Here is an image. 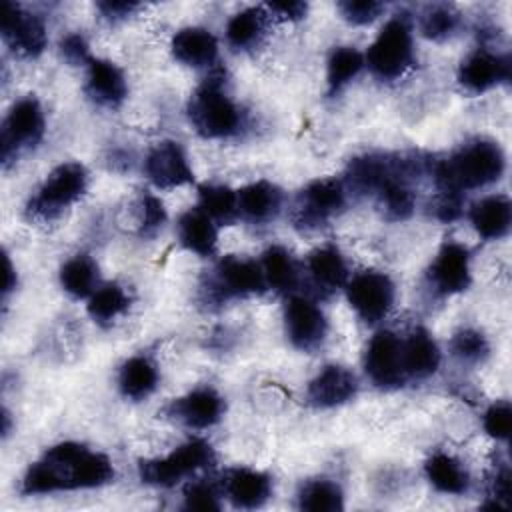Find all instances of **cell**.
Instances as JSON below:
<instances>
[{
	"instance_id": "cell-1",
	"label": "cell",
	"mask_w": 512,
	"mask_h": 512,
	"mask_svg": "<svg viewBox=\"0 0 512 512\" xmlns=\"http://www.w3.org/2000/svg\"><path fill=\"white\" fill-rule=\"evenodd\" d=\"M110 458L78 442L50 446L42 458L26 470L20 492L26 496L52 494L78 488H100L114 480Z\"/></svg>"
},
{
	"instance_id": "cell-2",
	"label": "cell",
	"mask_w": 512,
	"mask_h": 512,
	"mask_svg": "<svg viewBox=\"0 0 512 512\" xmlns=\"http://www.w3.org/2000/svg\"><path fill=\"white\" fill-rule=\"evenodd\" d=\"M506 158L498 142L476 138L462 144L450 158L432 168L438 190L460 192L488 186L504 174Z\"/></svg>"
},
{
	"instance_id": "cell-3",
	"label": "cell",
	"mask_w": 512,
	"mask_h": 512,
	"mask_svg": "<svg viewBox=\"0 0 512 512\" xmlns=\"http://www.w3.org/2000/svg\"><path fill=\"white\" fill-rule=\"evenodd\" d=\"M188 118L204 138H230L240 132L244 116L240 106L224 90V74L206 78L190 96Z\"/></svg>"
},
{
	"instance_id": "cell-4",
	"label": "cell",
	"mask_w": 512,
	"mask_h": 512,
	"mask_svg": "<svg viewBox=\"0 0 512 512\" xmlns=\"http://www.w3.org/2000/svg\"><path fill=\"white\" fill-rule=\"evenodd\" d=\"M88 188V170L80 162L58 164L26 204V216L36 222H50L78 202Z\"/></svg>"
},
{
	"instance_id": "cell-5",
	"label": "cell",
	"mask_w": 512,
	"mask_h": 512,
	"mask_svg": "<svg viewBox=\"0 0 512 512\" xmlns=\"http://www.w3.org/2000/svg\"><path fill=\"white\" fill-rule=\"evenodd\" d=\"M414 62L412 26L406 12L390 18L364 54V64L380 80L400 78Z\"/></svg>"
},
{
	"instance_id": "cell-6",
	"label": "cell",
	"mask_w": 512,
	"mask_h": 512,
	"mask_svg": "<svg viewBox=\"0 0 512 512\" xmlns=\"http://www.w3.org/2000/svg\"><path fill=\"white\" fill-rule=\"evenodd\" d=\"M214 460L216 456L210 442L202 438H192L164 458L142 460L138 464V474L140 480L148 486L170 488L176 486L180 480L196 474L198 470L212 466Z\"/></svg>"
},
{
	"instance_id": "cell-7",
	"label": "cell",
	"mask_w": 512,
	"mask_h": 512,
	"mask_svg": "<svg viewBox=\"0 0 512 512\" xmlns=\"http://www.w3.org/2000/svg\"><path fill=\"white\" fill-rule=\"evenodd\" d=\"M44 136V112L34 96L20 98L8 110L2 130H0V156L2 164L8 166L10 160L24 148L38 144Z\"/></svg>"
},
{
	"instance_id": "cell-8",
	"label": "cell",
	"mask_w": 512,
	"mask_h": 512,
	"mask_svg": "<svg viewBox=\"0 0 512 512\" xmlns=\"http://www.w3.org/2000/svg\"><path fill=\"white\" fill-rule=\"evenodd\" d=\"M346 206V188L336 178L312 180L296 198L292 222L300 230L324 226Z\"/></svg>"
},
{
	"instance_id": "cell-9",
	"label": "cell",
	"mask_w": 512,
	"mask_h": 512,
	"mask_svg": "<svg viewBox=\"0 0 512 512\" xmlns=\"http://www.w3.org/2000/svg\"><path fill=\"white\" fill-rule=\"evenodd\" d=\"M266 280L262 274V266L244 256H224L216 268L214 276L208 284V296L214 300H228L238 296L262 294L266 290Z\"/></svg>"
},
{
	"instance_id": "cell-10",
	"label": "cell",
	"mask_w": 512,
	"mask_h": 512,
	"mask_svg": "<svg viewBox=\"0 0 512 512\" xmlns=\"http://www.w3.org/2000/svg\"><path fill=\"white\" fill-rule=\"evenodd\" d=\"M346 298L366 324L384 320L394 304V282L378 270L358 272L346 282Z\"/></svg>"
},
{
	"instance_id": "cell-11",
	"label": "cell",
	"mask_w": 512,
	"mask_h": 512,
	"mask_svg": "<svg viewBox=\"0 0 512 512\" xmlns=\"http://www.w3.org/2000/svg\"><path fill=\"white\" fill-rule=\"evenodd\" d=\"M364 370L378 388H400L406 382L402 368V340L390 330L376 332L364 352Z\"/></svg>"
},
{
	"instance_id": "cell-12",
	"label": "cell",
	"mask_w": 512,
	"mask_h": 512,
	"mask_svg": "<svg viewBox=\"0 0 512 512\" xmlns=\"http://www.w3.org/2000/svg\"><path fill=\"white\" fill-rule=\"evenodd\" d=\"M0 32L8 46L22 56H38L48 42L42 18L10 0L0 4Z\"/></svg>"
},
{
	"instance_id": "cell-13",
	"label": "cell",
	"mask_w": 512,
	"mask_h": 512,
	"mask_svg": "<svg viewBox=\"0 0 512 512\" xmlns=\"http://www.w3.org/2000/svg\"><path fill=\"white\" fill-rule=\"evenodd\" d=\"M284 328L290 344L302 352L322 346L328 322L324 312L306 296H290L284 306Z\"/></svg>"
},
{
	"instance_id": "cell-14",
	"label": "cell",
	"mask_w": 512,
	"mask_h": 512,
	"mask_svg": "<svg viewBox=\"0 0 512 512\" xmlns=\"http://www.w3.org/2000/svg\"><path fill=\"white\" fill-rule=\"evenodd\" d=\"M224 408V398L214 388L200 386L172 400L166 406V416L186 428L204 430L220 422V418L224 416Z\"/></svg>"
},
{
	"instance_id": "cell-15",
	"label": "cell",
	"mask_w": 512,
	"mask_h": 512,
	"mask_svg": "<svg viewBox=\"0 0 512 512\" xmlns=\"http://www.w3.org/2000/svg\"><path fill=\"white\" fill-rule=\"evenodd\" d=\"M430 288L440 296L464 292L470 286V254L458 242H446L426 272Z\"/></svg>"
},
{
	"instance_id": "cell-16",
	"label": "cell",
	"mask_w": 512,
	"mask_h": 512,
	"mask_svg": "<svg viewBox=\"0 0 512 512\" xmlns=\"http://www.w3.org/2000/svg\"><path fill=\"white\" fill-rule=\"evenodd\" d=\"M512 62L508 54H494L478 48L468 54L458 68V82L470 94H482L500 82H508Z\"/></svg>"
},
{
	"instance_id": "cell-17",
	"label": "cell",
	"mask_w": 512,
	"mask_h": 512,
	"mask_svg": "<svg viewBox=\"0 0 512 512\" xmlns=\"http://www.w3.org/2000/svg\"><path fill=\"white\" fill-rule=\"evenodd\" d=\"M144 172L148 180L162 190L190 184L194 172L188 164L184 148L174 140L158 142L144 160Z\"/></svg>"
},
{
	"instance_id": "cell-18",
	"label": "cell",
	"mask_w": 512,
	"mask_h": 512,
	"mask_svg": "<svg viewBox=\"0 0 512 512\" xmlns=\"http://www.w3.org/2000/svg\"><path fill=\"white\" fill-rule=\"evenodd\" d=\"M222 494L234 508L256 510L272 496V480L268 474L254 468H230L222 478Z\"/></svg>"
},
{
	"instance_id": "cell-19",
	"label": "cell",
	"mask_w": 512,
	"mask_h": 512,
	"mask_svg": "<svg viewBox=\"0 0 512 512\" xmlns=\"http://www.w3.org/2000/svg\"><path fill=\"white\" fill-rule=\"evenodd\" d=\"M358 392L354 372L340 364L324 366L308 384L306 400L316 408H334L352 400Z\"/></svg>"
},
{
	"instance_id": "cell-20",
	"label": "cell",
	"mask_w": 512,
	"mask_h": 512,
	"mask_svg": "<svg viewBox=\"0 0 512 512\" xmlns=\"http://www.w3.org/2000/svg\"><path fill=\"white\" fill-rule=\"evenodd\" d=\"M84 90L90 100L100 106L116 108L128 96V84L124 72L110 60L92 58L86 64V84Z\"/></svg>"
},
{
	"instance_id": "cell-21",
	"label": "cell",
	"mask_w": 512,
	"mask_h": 512,
	"mask_svg": "<svg viewBox=\"0 0 512 512\" xmlns=\"http://www.w3.org/2000/svg\"><path fill=\"white\" fill-rule=\"evenodd\" d=\"M172 56L190 68H208L216 62L218 40L214 34L200 26H188L174 34Z\"/></svg>"
},
{
	"instance_id": "cell-22",
	"label": "cell",
	"mask_w": 512,
	"mask_h": 512,
	"mask_svg": "<svg viewBox=\"0 0 512 512\" xmlns=\"http://www.w3.org/2000/svg\"><path fill=\"white\" fill-rule=\"evenodd\" d=\"M398 156L364 154L350 160L346 170V184L358 194H374L396 170Z\"/></svg>"
},
{
	"instance_id": "cell-23",
	"label": "cell",
	"mask_w": 512,
	"mask_h": 512,
	"mask_svg": "<svg viewBox=\"0 0 512 512\" xmlns=\"http://www.w3.org/2000/svg\"><path fill=\"white\" fill-rule=\"evenodd\" d=\"M440 366V348L432 334L424 328H416L402 340V368L406 378H428Z\"/></svg>"
},
{
	"instance_id": "cell-24",
	"label": "cell",
	"mask_w": 512,
	"mask_h": 512,
	"mask_svg": "<svg viewBox=\"0 0 512 512\" xmlns=\"http://www.w3.org/2000/svg\"><path fill=\"white\" fill-rule=\"evenodd\" d=\"M236 194L240 216L254 224L270 222L282 208V190L268 180H256Z\"/></svg>"
},
{
	"instance_id": "cell-25",
	"label": "cell",
	"mask_w": 512,
	"mask_h": 512,
	"mask_svg": "<svg viewBox=\"0 0 512 512\" xmlns=\"http://www.w3.org/2000/svg\"><path fill=\"white\" fill-rule=\"evenodd\" d=\"M470 222L474 230L486 240H498L508 234L512 224V204L504 194H492L478 200L470 208Z\"/></svg>"
},
{
	"instance_id": "cell-26",
	"label": "cell",
	"mask_w": 512,
	"mask_h": 512,
	"mask_svg": "<svg viewBox=\"0 0 512 512\" xmlns=\"http://www.w3.org/2000/svg\"><path fill=\"white\" fill-rule=\"evenodd\" d=\"M270 24V12L266 6H250L236 12L226 24V40L234 50H252L256 48Z\"/></svg>"
},
{
	"instance_id": "cell-27",
	"label": "cell",
	"mask_w": 512,
	"mask_h": 512,
	"mask_svg": "<svg viewBox=\"0 0 512 512\" xmlns=\"http://www.w3.org/2000/svg\"><path fill=\"white\" fill-rule=\"evenodd\" d=\"M308 274L318 290L334 292L348 282V266L336 246H320L308 254Z\"/></svg>"
},
{
	"instance_id": "cell-28",
	"label": "cell",
	"mask_w": 512,
	"mask_h": 512,
	"mask_svg": "<svg viewBox=\"0 0 512 512\" xmlns=\"http://www.w3.org/2000/svg\"><path fill=\"white\" fill-rule=\"evenodd\" d=\"M176 228H178V240L186 250L198 256H212L216 252V242H218L216 224L198 206L186 210L178 218Z\"/></svg>"
},
{
	"instance_id": "cell-29",
	"label": "cell",
	"mask_w": 512,
	"mask_h": 512,
	"mask_svg": "<svg viewBox=\"0 0 512 512\" xmlns=\"http://www.w3.org/2000/svg\"><path fill=\"white\" fill-rule=\"evenodd\" d=\"M158 386V370L156 364L148 356H132L128 358L118 372V388L120 394L128 400H144Z\"/></svg>"
},
{
	"instance_id": "cell-30",
	"label": "cell",
	"mask_w": 512,
	"mask_h": 512,
	"mask_svg": "<svg viewBox=\"0 0 512 512\" xmlns=\"http://www.w3.org/2000/svg\"><path fill=\"white\" fill-rule=\"evenodd\" d=\"M262 274L266 286L278 294H292L300 282V268L284 246H270L262 254Z\"/></svg>"
},
{
	"instance_id": "cell-31",
	"label": "cell",
	"mask_w": 512,
	"mask_h": 512,
	"mask_svg": "<svg viewBox=\"0 0 512 512\" xmlns=\"http://www.w3.org/2000/svg\"><path fill=\"white\" fill-rule=\"evenodd\" d=\"M424 472L428 482L442 494H464L470 486L466 468L446 452L432 454L424 464Z\"/></svg>"
},
{
	"instance_id": "cell-32",
	"label": "cell",
	"mask_w": 512,
	"mask_h": 512,
	"mask_svg": "<svg viewBox=\"0 0 512 512\" xmlns=\"http://www.w3.org/2000/svg\"><path fill=\"white\" fill-rule=\"evenodd\" d=\"M60 286L72 298H90L98 288V266L88 254H74L60 268Z\"/></svg>"
},
{
	"instance_id": "cell-33",
	"label": "cell",
	"mask_w": 512,
	"mask_h": 512,
	"mask_svg": "<svg viewBox=\"0 0 512 512\" xmlns=\"http://www.w3.org/2000/svg\"><path fill=\"white\" fill-rule=\"evenodd\" d=\"M198 208L214 220V224H234L240 216L238 194L224 184H204L198 188Z\"/></svg>"
},
{
	"instance_id": "cell-34",
	"label": "cell",
	"mask_w": 512,
	"mask_h": 512,
	"mask_svg": "<svg viewBox=\"0 0 512 512\" xmlns=\"http://www.w3.org/2000/svg\"><path fill=\"white\" fill-rule=\"evenodd\" d=\"M128 304H130L128 292L118 282H108L98 286L96 292L88 298L86 310L96 324L108 326L128 308Z\"/></svg>"
},
{
	"instance_id": "cell-35",
	"label": "cell",
	"mask_w": 512,
	"mask_h": 512,
	"mask_svg": "<svg viewBox=\"0 0 512 512\" xmlns=\"http://www.w3.org/2000/svg\"><path fill=\"white\" fill-rule=\"evenodd\" d=\"M298 506L306 512H340L344 508V492L332 480H310L298 494Z\"/></svg>"
},
{
	"instance_id": "cell-36",
	"label": "cell",
	"mask_w": 512,
	"mask_h": 512,
	"mask_svg": "<svg viewBox=\"0 0 512 512\" xmlns=\"http://www.w3.org/2000/svg\"><path fill=\"white\" fill-rule=\"evenodd\" d=\"M364 66V54L352 46H338L332 50L326 62L328 94L342 90Z\"/></svg>"
},
{
	"instance_id": "cell-37",
	"label": "cell",
	"mask_w": 512,
	"mask_h": 512,
	"mask_svg": "<svg viewBox=\"0 0 512 512\" xmlns=\"http://www.w3.org/2000/svg\"><path fill=\"white\" fill-rule=\"evenodd\" d=\"M460 26V14L446 4H436L426 8L420 18V32L428 40H446L450 38Z\"/></svg>"
},
{
	"instance_id": "cell-38",
	"label": "cell",
	"mask_w": 512,
	"mask_h": 512,
	"mask_svg": "<svg viewBox=\"0 0 512 512\" xmlns=\"http://www.w3.org/2000/svg\"><path fill=\"white\" fill-rule=\"evenodd\" d=\"M450 350L452 356L462 364H480L486 360L490 344L482 332L474 328H462L452 336Z\"/></svg>"
},
{
	"instance_id": "cell-39",
	"label": "cell",
	"mask_w": 512,
	"mask_h": 512,
	"mask_svg": "<svg viewBox=\"0 0 512 512\" xmlns=\"http://www.w3.org/2000/svg\"><path fill=\"white\" fill-rule=\"evenodd\" d=\"M220 496H222V486H216L208 478H200L190 482L184 488V508L186 510H220Z\"/></svg>"
},
{
	"instance_id": "cell-40",
	"label": "cell",
	"mask_w": 512,
	"mask_h": 512,
	"mask_svg": "<svg viewBox=\"0 0 512 512\" xmlns=\"http://www.w3.org/2000/svg\"><path fill=\"white\" fill-rule=\"evenodd\" d=\"M338 10L344 20L362 26L376 20L382 14L384 4L376 0H342L338 2Z\"/></svg>"
},
{
	"instance_id": "cell-41",
	"label": "cell",
	"mask_w": 512,
	"mask_h": 512,
	"mask_svg": "<svg viewBox=\"0 0 512 512\" xmlns=\"http://www.w3.org/2000/svg\"><path fill=\"white\" fill-rule=\"evenodd\" d=\"M484 430L488 436L496 440H508L510 430H512V410L508 402H494L486 412H484Z\"/></svg>"
},
{
	"instance_id": "cell-42",
	"label": "cell",
	"mask_w": 512,
	"mask_h": 512,
	"mask_svg": "<svg viewBox=\"0 0 512 512\" xmlns=\"http://www.w3.org/2000/svg\"><path fill=\"white\" fill-rule=\"evenodd\" d=\"M166 222L164 202L154 194H144L140 198V232L144 236L154 234Z\"/></svg>"
},
{
	"instance_id": "cell-43",
	"label": "cell",
	"mask_w": 512,
	"mask_h": 512,
	"mask_svg": "<svg viewBox=\"0 0 512 512\" xmlns=\"http://www.w3.org/2000/svg\"><path fill=\"white\" fill-rule=\"evenodd\" d=\"M60 56L70 64V66H80V64H88L90 52H88V42L82 34L78 32H70L60 40Z\"/></svg>"
},
{
	"instance_id": "cell-44",
	"label": "cell",
	"mask_w": 512,
	"mask_h": 512,
	"mask_svg": "<svg viewBox=\"0 0 512 512\" xmlns=\"http://www.w3.org/2000/svg\"><path fill=\"white\" fill-rule=\"evenodd\" d=\"M462 206H464V194L448 192V190H440V194L436 196V200L432 204L434 216L440 222H454L456 218H460Z\"/></svg>"
},
{
	"instance_id": "cell-45",
	"label": "cell",
	"mask_w": 512,
	"mask_h": 512,
	"mask_svg": "<svg viewBox=\"0 0 512 512\" xmlns=\"http://www.w3.org/2000/svg\"><path fill=\"white\" fill-rule=\"evenodd\" d=\"M266 10L282 20H300L306 16L308 4L300 0H282V2L266 4Z\"/></svg>"
},
{
	"instance_id": "cell-46",
	"label": "cell",
	"mask_w": 512,
	"mask_h": 512,
	"mask_svg": "<svg viewBox=\"0 0 512 512\" xmlns=\"http://www.w3.org/2000/svg\"><path fill=\"white\" fill-rule=\"evenodd\" d=\"M138 2H126V0H104L98 2L96 8L102 12L104 18L108 20H122L128 18L134 10H138Z\"/></svg>"
},
{
	"instance_id": "cell-47",
	"label": "cell",
	"mask_w": 512,
	"mask_h": 512,
	"mask_svg": "<svg viewBox=\"0 0 512 512\" xmlns=\"http://www.w3.org/2000/svg\"><path fill=\"white\" fill-rule=\"evenodd\" d=\"M4 268H6V278H4V288H2V292H4V296H8L14 288H16V272H14V268H12V262H10V258L8 256H4Z\"/></svg>"
}]
</instances>
